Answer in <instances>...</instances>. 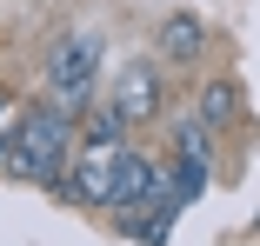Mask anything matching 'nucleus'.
<instances>
[{
    "mask_svg": "<svg viewBox=\"0 0 260 246\" xmlns=\"http://www.w3.org/2000/svg\"><path fill=\"white\" fill-rule=\"evenodd\" d=\"M67 140H74V113L67 107H27V120L14 127V140L0 146V180L20 186H60L67 180Z\"/></svg>",
    "mask_w": 260,
    "mask_h": 246,
    "instance_id": "obj_1",
    "label": "nucleus"
},
{
    "mask_svg": "<svg viewBox=\"0 0 260 246\" xmlns=\"http://www.w3.org/2000/svg\"><path fill=\"white\" fill-rule=\"evenodd\" d=\"M120 160H127V146H114V140H80V160H74L67 180H60V200H67V207H114V173H120Z\"/></svg>",
    "mask_w": 260,
    "mask_h": 246,
    "instance_id": "obj_2",
    "label": "nucleus"
},
{
    "mask_svg": "<svg viewBox=\"0 0 260 246\" xmlns=\"http://www.w3.org/2000/svg\"><path fill=\"white\" fill-rule=\"evenodd\" d=\"M100 40L93 33H67L60 47H54V73H47V87H54V107H67V113H80L87 107V93H93V80H100Z\"/></svg>",
    "mask_w": 260,
    "mask_h": 246,
    "instance_id": "obj_3",
    "label": "nucleus"
},
{
    "mask_svg": "<svg viewBox=\"0 0 260 246\" xmlns=\"http://www.w3.org/2000/svg\"><path fill=\"white\" fill-rule=\"evenodd\" d=\"M160 93H167L160 67H153V60H134V67H120V73H114V93H107V100L120 107V120H127V127H140V120L160 113Z\"/></svg>",
    "mask_w": 260,
    "mask_h": 246,
    "instance_id": "obj_4",
    "label": "nucleus"
},
{
    "mask_svg": "<svg viewBox=\"0 0 260 246\" xmlns=\"http://www.w3.org/2000/svg\"><path fill=\"white\" fill-rule=\"evenodd\" d=\"M207 54V20L200 14H167L160 20V60H200Z\"/></svg>",
    "mask_w": 260,
    "mask_h": 246,
    "instance_id": "obj_5",
    "label": "nucleus"
},
{
    "mask_svg": "<svg viewBox=\"0 0 260 246\" xmlns=\"http://www.w3.org/2000/svg\"><path fill=\"white\" fill-rule=\"evenodd\" d=\"M120 226H127V239H140V246H160V239L174 233V207H134V213H120Z\"/></svg>",
    "mask_w": 260,
    "mask_h": 246,
    "instance_id": "obj_6",
    "label": "nucleus"
},
{
    "mask_svg": "<svg viewBox=\"0 0 260 246\" xmlns=\"http://www.w3.org/2000/svg\"><path fill=\"white\" fill-rule=\"evenodd\" d=\"M174 153L180 160H214V127H207L200 113H180L174 120Z\"/></svg>",
    "mask_w": 260,
    "mask_h": 246,
    "instance_id": "obj_7",
    "label": "nucleus"
},
{
    "mask_svg": "<svg viewBox=\"0 0 260 246\" xmlns=\"http://www.w3.org/2000/svg\"><path fill=\"white\" fill-rule=\"evenodd\" d=\"M234 113H240V87H234V80H207V87H200V120H207V127H227Z\"/></svg>",
    "mask_w": 260,
    "mask_h": 246,
    "instance_id": "obj_8",
    "label": "nucleus"
},
{
    "mask_svg": "<svg viewBox=\"0 0 260 246\" xmlns=\"http://www.w3.org/2000/svg\"><path fill=\"white\" fill-rule=\"evenodd\" d=\"M174 200H200L207 193V173H214V160H174Z\"/></svg>",
    "mask_w": 260,
    "mask_h": 246,
    "instance_id": "obj_9",
    "label": "nucleus"
},
{
    "mask_svg": "<svg viewBox=\"0 0 260 246\" xmlns=\"http://www.w3.org/2000/svg\"><path fill=\"white\" fill-rule=\"evenodd\" d=\"M80 140H127V120H120V107L107 100V107H100V113H87V127H80Z\"/></svg>",
    "mask_w": 260,
    "mask_h": 246,
    "instance_id": "obj_10",
    "label": "nucleus"
},
{
    "mask_svg": "<svg viewBox=\"0 0 260 246\" xmlns=\"http://www.w3.org/2000/svg\"><path fill=\"white\" fill-rule=\"evenodd\" d=\"M20 120H27V107H14V100H7V93H0V146H7V140H14V127H20Z\"/></svg>",
    "mask_w": 260,
    "mask_h": 246,
    "instance_id": "obj_11",
    "label": "nucleus"
}]
</instances>
